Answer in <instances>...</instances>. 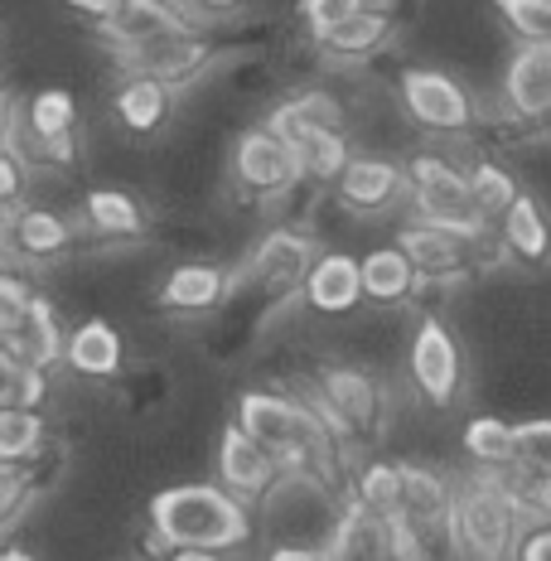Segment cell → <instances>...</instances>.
Returning <instances> with one entry per match:
<instances>
[{
	"label": "cell",
	"mask_w": 551,
	"mask_h": 561,
	"mask_svg": "<svg viewBox=\"0 0 551 561\" xmlns=\"http://www.w3.org/2000/svg\"><path fill=\"white\" fill-rule=\"evenodd\" d=\"M498 107L513 126H547L551 122V39L518 44L503 64Z\"/></svg>",
	"instance_id": "10"
},
{
	"label": "cell",
	"mask_w": 551,
	"mask_h": 561,
	"mask_svg": "<svg viewBox=\"0 0 551 561\" xmlns=\"http://www.w3.org/2000/svg\"><path fill=\"white\" fill-rule=\"evenodd\" d=\"M358 276H363V300L372 306H412L421 296V276L416 266L406 262V252L397 242H378L358 256Z\"/></svg>",
	"instance_id": "21"
},
{
	"label": "cell",
	"mask_w": 551,
	"mask_h": 561,
	"mask_svg": "<svg viewBox=\"0 0 551 561\" xmlns=\"http://www.w3.org/2000/svg\"><path fill=\"white\" fill-rule=\"evenodd\" d=\"M402 470V508L406 523L426 537L436 552H450V528H455V484L440 465L426 460H397Z\"/></svg>",
	"instance_id": "11"
},
{
	"label": "cell",
	"mask_w": 551,
	"mask_h": 561,
	"mask_svg": "<svg viewBox=\"0 0 551 561\" xmlns=\"http://www.w3.org/2000/svg\"><path fill=\"white\" fill-rule=\"evenodd\" d=\"M266 561H324V552L314 542H272Z\"/></svg>",
	"instance_id": "42"
},
{
	"label": "cell",
	"mask_w": 551,
	"mask_h": 561,
	"mask_svg": "<svg viewBox=\"0 0 551 561\" xmlns=\"http://www.w3.org/2000/svg\"><path fill=\"white\" fill-rule=\"evenodd\" d=\"M0 358L44 368V373H49L54 358H64V324H58V314L44 296L30 300V314L20 320V330H10L5 339H0Z\"/></svg>",
	"instance_id": "23"
},
{
	"label": "cell",
	"mask_w": 551,
	"mask_h": 561,
	"mask_svg": "<svg viewBox=\"0 0 551 561\" xmlns=\"http://www.w3.org/2000/svg\"><path fill=\"white\" fill-rule=\"evenodd\" d=\"M276 479H280V470L272 455L256 446L238 421H228L218 436V484L228 489L232 499H242V504H256V499H266V489H272Z\"/></svg>",
	"instance_id": "16"
},
{
	"label": "cell",
	"mask_w": 551,
	"mask_h": 561,
	"mask_svg": "<svg viewBox=\"0 0 551 561\" xmlns=\"http://www.w3.org/2000/svg\"><path fill=\"white\" fill-rule=\"evenodd\" d=\"M25 489H30L25 465H0V518H5V513L25 499Z\"/></svg>",
	"instance_id": "41"
},
{
	"label": "cell",
	"mask_w": 551,
	"mask_h": 561,
	"mask_svg": "<svg viewBox=\"0 0 551 561\" xmlns=\"http://www.w3.org/2000/svg\"><path fill=\"white\" fill-rule=\"evenodd\" d=\"M537 523L523 504V470H474L455 484L450 552L464 561H513L518 533Z\"/></svg>",
	"instance_id": "2"
},
{
	"label": "cell",
	"mask_w": 551,
	"mask_h": 561,
	"mask_svg": "<svg viewBox=\"0 0 551 561\" xmlns=\"http://www.w3.org/2000/svg\"><path fill=\"white\" fill-rule=\"evenodd\" d=\"M392 242L406 252V262L416 266L421 290L440 286V280H464V276L479 272V266H474V248H479V242H469V238H460V232H450V228L421 224V218H402Z\"/></svg>",
	"instance_id": "12"
},
{
	"label": "cell",
	"mask_w": 551,
	"mask_h": 561,
	"mask_svg": "<svg viewBox=\"0 0 551 561\" xmlns=\"http://www.w3.org/2000/svg\"><path fill=\"white\" fill-rule=\"evenodd\" d=\"M150 537L160 552H232L252 542V513L222 484H170L150 499Z\"/></svg>",
	"instance_id": "3"
},
{
	"label": "cell",
	"mask_w": 551,
	"mask_h": 561,
	"mask_svg": "<svg viewBox=\"0 0 551 561\" xmlns=\"http://www.w3.org/2000/svg\"><path fill=\"white\" fill-rule=\"evenodd\" d=\"M296 107L310 116L314 126H334V131H344V126H348L344 102H338L330 88H305V92H296Z\"/></svg>",
	"instance_id": "38"
},
{
	"label": "cell",
	"mask_w": 551,
	"mask_h": 561,
	"mask_svg": "<svg viewBox=\"0 0 551 561\" xmlns=\"http://www.w3.org/2000/svg\"><path fill=\"white\" fill-rule=\"evenodd\" d=\"M358 10H368V0H300V20H305V30H310V39L330 34L334 25H344L348 15H358Z\"/></svg>",
	"instance_id": "36"
},
{
	"label": "cell",
	"mask_w": 551,
	"mask_h": 561,
	"mask_svg": "<svg viewBox=\"0 0 551 561\" xmlns=\"http://www.w3.org/2000/svg\"><path fill=\"white\" fill-rule=\"evenodd\" d=\"M324 561H348V557H324Z\"/></svg>",
	"instance_id": "48"
},
{
	"label": "cell",
	"mask_w": 551,
	"mask_h": 561,
	"mask_svg": "<svg viewBox=\"0 0 551 561\" xmlns=\"http://www.w3.org/2000/svg\"><path fill=\"white\" fill-rule=\"evenodd\" d=\"M392 30H397V20H392V10H382V5H368V10H358V15H348L344 25H334L330 34H320V49L330 54V58H344V64H358V58H372L382 49L387 39H392Z\"/></svg>",
	"instance_id": "25"
},
{
	"label": "cell",
	"mask_w": 551,
	"mask_h": 561,
	"mask_svg": "<svg viewBox=\"0 0 551 561\" xmlns=\"http://www.w3.org/2000/svg\"><path fill=\"white\" fill-rule=\"evenodd\" d=\"M30 300H34V290L25 286V280L0 272V339H5L10 330H20V320L30 314Z\"/></svg>",
	"instance_id": "39"
},
{
	"label": "cell",
	"mask_w": 551,
	"mask_h": 561,
	"mask_svg": "<svg viewBox=\"0 0 551 561\" xmlns=\"http://www.w3.org/2000/svg\"><path fill=\"white\" fill-rule=\"evenodd\" d=\"M49 440V421L39 407H0V465H25Z\"/></svg>",
	"instance_id": "30"
},
{
	"label": "cell",
	"mask_w": 551,
	"mask_h": 561,
	"mask_svg": "<svg viewBox=\"0 0 551 561\" xmlns=\"http://www.w3.org/2000/svg\"><path fill=\"white\" fill-rule=\"evenodd\" d=\"M232 290V276L214 262H180L170 266L165 280L156 290V306L170 310V314H208L228 300Z\"/></svg>",
	"instance_id": "17"
},
{
	"label": "cell",
	"mask_w": 551,
	"mask_h": 561,
	"mask_svg": "<svg viewBox=\"0 0 551 561\" xmlns=\"http://www.w3.org/2000/svg\"><path fill=\"white\" fill-rule=\"evenodd\" d=\"M518 194H523V184L508 165H498V160H474V170H469V204H474V218L489 232L503 224V214L513 208Z\"/></svg>",
	"instance_id": "28"
},
{
	"label": "cell",
	"mask_w": 551,
	"mask_h": 561,
	"mask_svg": "<svg viewBox=\"0 0 551 561\" xmlns=\"http://www.w3.org/2000/svg\"><path fill=\"white\" fill-rule=\"evenodd\" d=\"M494 238H498L503 262H513V266H542L547 256H551V218H547L542 198L523 190L518 198H513L508 214H503V224L494 228Z\"/></svg>",
	"instance_id": "19"
},
{
	"label": "cell",
	"mask_w": 551,
	"mask_h": 561,
	"mask_svg": "<svg viewBox=\"0 0 551 561\" xmlns=\"http://www.w3.org/2000/svg\"><path fill=\"white\" fill-rule=\"evenodd\" d=\"M10 136H15V122H10V98L0 92V146H10Z\"/></svg>",
	"instance_id": "45"
},
{
	"label": "cell",
	"mask_w": 551,
	"mask_h": 561,
	"mask_svg": "<svg viewBox=\"0 0 551 561\" xmlns=\"http://www.w3.org/2000/svg\"><path fill=\"white\" fill-rule=\"evenodd\" d=\"M44 392H49V373L44 368L0 358V407H44Z\"/></svg>",
	"instance_id": "35"
},
{
	"label": "cell",
	"mask_w": 551,
	"mask_h": 561,
	"mask_svg": "<svg viewBox=\"0 0 551 561\" xmlns=\"http://www.w3.org/2000/svg\"><path fill=\"white\" fill-rule=\"evenodd\" d=\"M0 561H39V557L25 552V547H5V552H0Z\"/></svg>",
	"instance_id": "47"
},
{
	"label": "cell",
	"mask_w": 551,
	"mask_h": 561,
	"mask_svg": "<svg viewBox=\"0 0 551 561\" xmlns=\"http://www.w3.org/2000/svg\"><path fill=\"white\" fill-rule=\"evenodd\" d=\"M68 5L73 10H83V15H92V20H107L116 5H122V0H68Z\"/></svg>",
	"instance_id": "43"
},
{
	"label": "cell",
	"mask_w": 551,
	"mask_h": 561,
	"mask_svg": "<svg viewBox=\"0 0 551 561\" xmlns=\"http://www.w3.org/2000/svg\"><path fill=\"white\" fill-rule=\"evenodd\" d=\"M334 204L348 218H387L397 214V204H406V170L402 160L382 156V150H354V160L334 180Z\"/></svg>",
	"instance_id": "8"
},
{
	"label": "cell",
	"mask_w": 551,
	"mask_h": 561,
	"mask_svg": "<svg viewBox=\"0 0 551 561\" xmlns=\"http://www.w3.org/2000/svg\"><path fill=\"white\" fill-rule=\"evenodd\" d=\"M513 465L527 479H551V416L513 421Z\"/></svg>",
	"instance_id": "33"
},
{
	"label": "cell",
	"mask_w": 551,
	"mask_h": 561,
	"mask_svg": "<svg viewBox=\"0 0 551 561\" xmlns=\"http://www.w3.org/2000/svg\"><path fill=\"white\" fill-rule=\"evenodd\" d=\"M238 421L242 431L276 460L280 474H338V460L348 446L324 431V421L314 416V407L300 392H272V388H248L238 397Z\"/></svg>",
	"instance_id": "1"
},
{
	"label": "cell",
	"mask_w": 551,
	"mask_h": 561,
	"mask_svg": "<svg viewBox=\"0 0 551 561\" xmlns=\"http://www.w3.org/2000/svg\"><path fill=\"white\" fill-rule=\"evenodd\" d=\"M314 256H320L314 232L280 224L248 252V262H242L238 276L252 280V286H262V290H272V296H300V280L310 272Z\"/></svg>",
	"instance_id": "13"
},
{
	"label": "cell",
	"mask_w": 551,
	"mask_h": 561,
	"mask_svg": "<svg viewBox=\"0 0 551 561\" xmlns=\"http://www.w3.org/2000/svg\"><path fill=\"white\" fill-rule=\"evenodd\" d=\"M232 180H238L242 194L280 198V194L300 190L305 170H300L296 150L280 146L266 126H248V131L232 140Z\"/></svg>",
	"instance_id": "9"
},
{
	"label": "cell",
	"mask_w": 551,
	"mask_h": 561,
	"mask_svg": "<svg viewBox=\"0 0 551 561\" xmlns=\"http://www.w3.org/2000/svg\"><path fill=\"white\" fill-rule=\"evenodd\" d=\"M402 170H406V218L450 228L469 242L489 238V228L479 224L474 204H469V170L455 165V156H445V150H416V156L402 160Z\"/></svg>",
	"instance_id": "4"
},
{
	"label": "cell",
	"mask_w": 551,
	"mask_h": 561,
	"mask_svg": "<svg viewBox=\"0 0 551 561\" xmlns=\"http://www.w3.org/2000/svg\"><path fill=\"white\" fill-rule=\"evenodd\" d=\"M25 131H30L34 150H39L44 160L68 165V160H73V146H78V102H73V92L44 88L39 98L25 107Z\"/></svg>",
	"instance_id": "18"
},
{
	"label": "cell",
	"mask_w": 551,
	"mask_h": 561,
	"mask_svg": "<svg viewBox=\"0 0 551 561\" xmlns=\"http://www.w3.org/2000/svg\"><path fill=\"white\" fill-rule=\"evenodd\" d=\"M64 364L78 373V378L107 382L126 368V339L112 320H83L78 330L64 334Z\"/></svg>",
	"instance_id": "20"
},
{
	"label": "cell",
	"mask_w": 551,
	"mask_h": 561,
	"mask_svg": "<svg viewBox=\"0 0 551 561\" xmlns=\"http://www.w3.org/2000/svg\"><path fill=\"white\" fill-rule=\"evenodd\" d=\"M102 34L122 49L126 64H136L140 54L160 49V44L180 39V34H194V20L184 15L174 0H122L107 20H97Z\"/></svg>",
	"instance_id": "14"
},
{
	"label": "cell",
	"mask_w": 551,
	"mask_h": 561,
	"mask_svg": "<svg viewBox=\"0 0 551 561\" xmlns=\"http://www.w3.org/2000/svg\"><path fill=\"white\" fill-rule=\"evenodd\" d=\"M208 58H214V49H208V39L194 30V34H180V39L160 44V49L140 54L131 68H140V73H150V78H160V83H170V88H180V83H194V78L204 73Z\"/></svg>",
	"instance_id": "26"
},
{
	"label": "cell",
	"mask_w": 551,
	"mask_h": 561,
	"mask_svg": "<svg viewBox=\"0 0 551 561\" xmlns=\"http://www.w3.org/2000/svg\"><path fill=\"white\" fill-rule=\"evenodd\" d=\"M300 300H305V310L324 314V320H348L363 306L358 256L344 248H320V256H314L310 272L300 280Z\"/></svg>",
	"instance_id": "15"
},
{
	"label": "cell",
	"mask_w": 551,
	"mask_h": 561,
	"mask_svg": "<svg viewBox=\"0 0 551 561\" xmlns=\"http://www.w3.org/2000/svg\"><path fill=\"white\" fill-rule=\"evenodd\" d=\"M310 392L320 397V402L330 407L338 421H344V431L354 440L382 436V421H387V407H392V397H387V382L372 368L348 364V358L320 364V368H314Z\"/></svg>",
	"instance_id": "7"
},
{
	"label": "cell",
	"mask_w": 551,
	"mask_h": 561,
	"mask_svg": "<svg viewBox=\"0 0 551 561\" xmlns=\"http://www.w3.org/2000/svg\"><path fill=\"white\" fill-rule=\"evenodd\" d=\"M5 242H10V252L25 256V262H54L58 252H68L73 228H68V218L54 214V208L20 204L15 214L5 218Z\"/></svg>",
	"instance_id": "22"
},
{
	"label": "cell",
	"mask_w": 551,
	"mask_h": 561,
	"mask_svg": "<svg viewBox=\"0 0 551 561\" xmlns=\"http://www.w3.org/2000/svg\"><path fill=\"white\" fill-rule=\"evenodd\" d=\"M397 102H402V116L416 131H426L436 140H460L479 122L474 92L455 73H445V68H426V64L402 68L397 73Z\"/></svg>",
	"instance_id": "5"
},
{
	"label": "cell",
	"mask_w": 551,
	"mask_h": 561,
	"mask_svg": "<svg viewBox=\"0 0 551 561\" xmlns=\"http://www.w3.org/2000/svg\"><path fill=\"white\" fill-rule=\"evenodd\" d=\"M198 5H204V10H214V15H228V10H238L242 0H198Z\"/></svg>",
	"instance_id": "46"
},
{
	"label": "cell",
	"mask_w": 551,
	"mask_h": 561,
	"mask_svg": "<svg viewBox=\"0 0 551 561\" xmlns=\"http://www.w3.org/2000/svg\"><path fill=\"white\" fill-rule=\"evenodd\" d=\"M300 170H305V184H334L344 165L354 160V140L348 131H334V126H320V131L305 136V146L296 150Z\"/></svg>",
	"instance_id": "31"
},
{
	"label": "cell",
	"mask_w": 551,
	"mask_h": 561,
	"mask_svg": "<svg viewBox=\"0 0 551 561\" xmlns=\"http://www.w3.org/2000/svg\"><path fill=\"white\" fill-rule=\"evenodd\" d=\"M494 10L518 44L551 39V0H494Z\"/></svg>",
	"instance_id": "34"
},
{
	"label": "cell",
	"mask_w": 551,
	"mask_h": 561,
	"mask_svg": "<svg viewBox=\"0 0 551 561\" xmlns=\"http://www.w3.org/2000/svg\"><path fill=\"white\" fill-rule=\"evenodd\" d=\"M165 561H222V552H198V547H174Z\"/></svg>",
	"instance_id": "44"
},
{
	"label": "cell",
	"mask_w": 551,
	"mask_h": 561,
	"mask_svg": "<svg viewBox=\"0 0 551 561\" xmlns=\"http://www.w3.org/2000/svg\"><path fill=\"white\" fill-rule=\"evenodd\" d=\"M170 107H174V88L160 83V78H150V73H140V68L126 73V83L116 88V98H112L116 122H122L131 136H156L160 126L170 122Z\"/></svg>",
	"instance_id": "24"
},
{
	"label": "cell",
	"mask_w": 551,
	"mask_h": 561,
	"mask_svg": "<svg viewBox=\"0 0 551 561\" xmlns=\"http://www.w3.org/2000/svg\"><path fill=\"white\" fill-rule=\"evenodd\" d=\"M83 218L102 238H140V232H146V208H140V198L126 190H112V184H97V190L83 194Z\"/></svg>",
	"instance_id": "27"
},
{
	"label": "cell",
	"mask_w": 551,
	"mask_h": 561,
	"mask_svg": "<svg viewBox=\"0 0 551 561\" xmlns=\"http://www.w3.org/2000/svg\"><path fill=\"white\" fill-rule=\"evenodd\" d=\"M25 160H20L15 146H0V218H10L20 204H25Z\"/></svg>",
	"instance_id": "37"
},
{
	"label": "cell",
	"mask_w": 551,
	"mask_h": 561,
	"mask_svg": "<svg viewBox=\"0 0 551 561\" xmlns=\"http://www.w3.org/2000/svg\"><path fill=\"white\" fill-rule=\"evenodd\" d=\"M348 494L372 513H392L397 504H402V470H397V460H382L378 455V460L354 465V474H348Z\"/></svg>",
	"instance_id": "32"
},
{
	"label": "cell",
	"mask_w": 551,
	"mask_h": 561,
	"mask_svg": "<svg viewBox=\"0 0 551 561\" xmlns=\"http://www.w3.org/2000/svg\"><path fill=\"white\" fill-rule=\"evenodd\" d=\"M460 450L474 470H513V421L494 412H479L464 421Z\"/></svg>",
	"instance_id": "29"
},
{
	"label": "cell",
	"mask_w": 551,
	"mask_h": 561,
	"mask_svg": "<svg viewBox=\"0 0 551 561\" xmlns=\"http://www.w3.org/2000/svg\"><path fill=\"white\" fill-rule=\"evenodd\" d=\"M513 561H551V518H537L518 533Z\"/></svg>",
	"instance_id": "40"
},
{
	"label": "cell",
	"mask_w": 551,
	"mask_h": 561,
	"mask_svg": "<svg viewBox=\"0 0 551 561\" xmlns=\"http://www.w3.org/2000/svg\"><path fill=\"white\" fill-rule=\"evenodd\" d=\"M406 378L431 412H450L464 397V348L440 310H421L406 339Z\"/></svg>",
	"instance_id": "6"
}]
</instances>
